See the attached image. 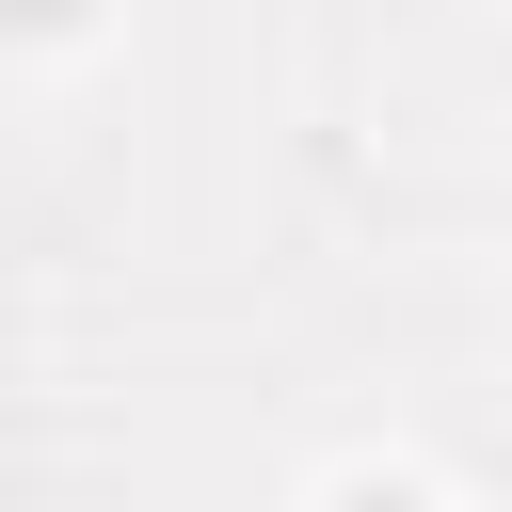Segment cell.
Masks as SVG:
<instances>
[{"label":"cell","mask_w":512,"mask_h":512,"mask_svg":"<svg viewBox=\"0 0 512 512\" xmlns=\"http://www.w3.org/2000/svg\"><path fill=\"white\" fill-rule=\"evenodd\" d=\"M352 512H416V496H352Z\"/></svg>","instance_id":"cell-1"},{"label":"cell","mask_w":512,"mask_h":512,"mask_svg":"<svg viewBox=\"0 0 512 512\" xmlns=\"http://www.w3.org/2000/svg\"><path fill=\"white\" fill-rule=\"evenodd\" d=\"M16 16H64V0H16Z\"/></svg>","instance_id":"cell-2"}]
</instances>
